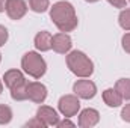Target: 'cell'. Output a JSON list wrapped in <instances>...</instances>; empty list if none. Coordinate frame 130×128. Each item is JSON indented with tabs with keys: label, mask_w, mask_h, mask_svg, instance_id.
<instances>
[{
	"label": "cell",
	"mask_w": 130,
	"mask_h": 128,
	"mask_svg": "<svg viewBox=\"0 0 130 128\" xmlns=\"http://www.w3.org/2000/svg\"><path fill=\"white\" fill-rule=\"evenodd\" d=\"M21 68L30 77L41 78L47 71V63H45V60L42 59L41 54H38L36 51H29L21 59Z\"/></svg>",
	"instance_id": "obj_3"
},
{
	"label": "cell",
	"mask_w": 130,
	"mask_h": 128,
	"mask_svg": "<svg viewBox=\"0 0 130 128\" xmlns=\"http://www.w3.org/2000/svg\"><path fill=\"white\" fill-rule=\"evenodd\" d=\"M58 127H59V128H64V127H74V122H71L68 118H65L64 121H59V122H58Z\"/></svg>",
	"instance_id": "obj_24"
},
{
	"label": "cell",
	"mask_w": 130,
	"mask_h": 128,
	"mask_svg": "<svg viewBox=\"0 0 130 128\" xmlns=\"http://www.w3.org/2000/svg\"><path fill=\"white\" fill-rule=\"evenodd\" d=\"M27 3L24 0H8L6 2V14L11 20H21L27 12Z\"/></svg>",
	"instance_id": "obj_6"
},
{
	"label": "cell",
	"mask_w": 130,
	"mask_h": 128,
	"mask_svg": "<svg viewBox=\"0 0 130 128\" xmlns=\"http://www.w3.org/2000/svg\"><path fill=\"white\" fill-rule=\"evenodd\" d=\"M36 116H38L47 127L58 125V122H59V116H58L56 110L52 109V107H48V105H41V107L36 110Z\"/></svg>",
	"instance_id": "obj_10"
},
{
	"label": "cell",
	"mask_w": 130,
	"mask_h": 128,
	"mask_svg": "<svg viewBox=\"0 0 130 128\" xmlns=\"http://www.w3.org/2000/svg\"><path fill=\"white\" fill-rule=\"evenodd\" d=\"M118 23L124 30H130V9H123L118 15Z\"/></svg>",
	"instance_id": "obj_18"
},
{
	"label": "cell",
	"mask_w": 130,
	"mask_h": 128,
	"mask_svg": "<svg viewBox=\"0 0 130 128\" xmlns=\"http://www.w3.org/2000/svg\"><path fill=\"white\" fill-rule=\"evenodd\" d=\"M6 2L8 0H0V12H3L6 9Z\"/></svg>",
	"instance_id": "obj_25"
},
{
	"label": "cell",
	"mask_w": 130,
	"mask_h": 128,
	"mask_svg": "<svg viewBox=\"0 0 130 128\" xmlns=\"http://www.w3.org/2000/svg\"><path fill=\"white\" fill-rule=\"evenodd\" d=\"M113 8H126L127 6V0H107Z\"/></svg>",
	"instance_id": "obj_23"
},
{
	"label": "cell",
	"mask_w": 130,
	"mask_h": 128,
	"mask_svg": "<svg viewBox=\"0 0 130 128\" xmlns=\"http://www.w3.org/2000/svg\"><path fill=\"white\" fill-rule=\"evenodd\" d=\"M6 41H8V29H6L5 26L0 24V47L5 45Z\"/></svg>",
	"instance_id": "obj_21"
},
{
	"label": "cell",
	"mask_w": 130,
	"mask_h": 128,
	"mask_svg": "<svg viewBox=\"0 0 130 128\" xmlns=\"http://www.w3.org/2000/svg\"><path fill=\"white\" fill-rule=\"evenodd\" d=\"M103 101L107 107H120L123 104V96L118 94V91L113 88H109L103 92Z\"/></svg>",
	"instance_id": "obj_13"
},
{
	"label": "cell",
	"mask_w": 130,
	"mask_h": 128,
	"mask_svg": "<svg viewBox=\"0 0 130 128\" xmlns=\"http://www.w3.org/2000/svg\"><path fill=\"white\" fill-rule=\"evenodd\" d=\"M26 127H39V128H44V127H47L38 116H35V119H30L27 124H26Z\"/></svg>",
	"instance_id": "obj_19"
},
{
	"label": "cell",
	"mask_w": 130,
	"mask_h": 128,
	"mask_svg": "<svg viewBox=\"0 0 130 128\" xmlns=\"http://www.w3.org/2000/svg\"><path fill=\"white\" fill-rule=\"evenodd\" d=\"M100 121V113L95 109H85L79 115V127L82 128H91L97 125Z\"/></svg>",
	"instance_id": "obj_9"
},
{
	"label": "cell",
	"mask_w": 130,
	"mask_h": 128,
	"mask_svg": "<svg viewBox=\"0 0 130 128\" xmlns=\"http://www.w3.org/2000/svg\"><path fill=\"white\" fill-rule=\"evenodd\" d=\"M73 91H74L76 95L79 98H82V99H91L97 94V86H95L94 81L83 78V80H77L74 83Z\"/></svg>",
	"instance_id": "obj_5"
},
{
	"label": "cell",
	"mask_w": 130,
	"mask_h": 128,
	"mask_svg": "<svg viewBox=\"0 0 130 128\" xmlns=\"http://www.w3.org/2000/svg\"><path fill=\"white\" fill-rule=\"evenodd\" d=\"M50 18L55 23V26L61 30V32H71L77 27L79 20L74 11V6L70 2H56L52 8H50Z\"/></svg>",
	"instance_id": "obj_1"
},
{
	"label": "cell",
	"mask_w": 130,
	"mask_h": 128,
	"mask_svg": "<svg viewBox=\"0 0 130 128\" xmlns=\"http://www.w3.org/2000/svg\"><path fill=\"white\" fill-rule=\"evenodd\" d=\"M50 6V0H29V8L33 12H45Z\"/></svg>",
	"instance_id": "obj_16"
},
{
	"label": "cell",
	"mask_w": 130,
	"mask_h": 128,
	"mask_svg": "<svg viewBox=\"0 0 130 128\" xmlns=\"http://www.w3.org/2000/svg\"><path fill=\"white\" fill-rule=\"evenodd\" d=\"M24 80H26V78H24L23 72H21V71H18V69H9V71H6V72H5V75H3L5 86H6V88H9V89H12L14 86H17V84L23 83Z\"/></svg>",
	"instance_id": "obj_11"
},
{
	"label": "cell",
	"mask_w": 130,
	"mask_h": 128,
	"mask_svg": "<svg viewBox=\"0 0 130 128\" xmlns=\"http://www.w3.org/2000/svg\"><path fill=\"white\" fill-rule=\"evenodd\" d=\"M12 121V110L9 105L0 104V125H6Z\"/></svg>",
	"instance_id": "obj_17"
},
{
	"label": "cell",
	"mask_w": 130,
	"mask_h": 128,
	"mask_svg": "<svg viewBox=\"0 0 130 128\" xmlns=\"http://www.w3.org/2000/svg\"><path fill=\"white\" fill-rule=\"evenodd\" d=\"M0 60H2V54H0Z\"/></svg>",
	"instance_id": "obj_28"
},
{
	"label": "cell",
	"mask_w": 130,
	"mask_h": 128,
	"mask_svg": "<svg viewBox=\"0 0 130 128\" xmlns=\"http://www.w3.org/2000/svg\"><path fill=\"white\" fill-rule=\"evenodd\" d=\"M121 119L126 121V122H130V104H126V107H123V110H121Z\"/></svg>",
	"instance_id": "obj_22"
},
{
	"label": "cell",
	"mask_w": 130,
	"mask_h": 128,
	"mask_svg": "<svg viewBox=\"0 0 130 128\" xmlns=\"http://www.w3.org/2000/svg\"><path fill=\"white\" fill-rule=\"evenodd\" d=\"M115 89L123 96V99H130V78H120L115 83Z\"/></svg>",
	"instance_id": "obj_15"
},
{
	"label": "cell",
	"mask_w": 130,
	"mask_h": 128,
	"mask_svg": "<svg viewBox=\"0 0 130 128\" xmlns=\"http://www.w3.org/2000/svg\"><path fill=\"white\" fill-rule=\"evenodd\" d=\"M121 44H123V48H124V51L130 54V33H126V35L123 36V39H121Z\"/></svg>",
	"instance_id": "obj_20"
},
{
	"label": "cell",
	"mask_w": 130,
	"mask_h": 128,
	"mask_svg": "<svg viewBox=\"0 0 130 128\" xmlns=\"http://www.w3.org/2000/svg\"><path fill=\"white\" fill-rule=\"evenodd\" d=\"M129 2H130V0H129Z\"/></svg>",
	"instance_id": "obj_29"
},
{
	"label": "cell",
	"mask_w": 130,
	"mask_h": 128,
	"mask_svg": "<svg viewBox=\"0 0 130 128\" xmlns=\"http://www.w3.org/2000/svg\"><path fill=\"white\" fill-rule=\"evenodd\" d=\"M9 91H11V98L14 101H24V99H27V81L24 80L23 83L14 86Z\"/></svg>",
	"instance_id": "obj_14"
},
{
	"label": "cell",
	"mask_w": 130,
	"mask_h": 128,
	"mask_svg": "<svg viewBox=\"0 0 130 128\" xmlns=\"http://www.w3.org/2000/svg\"><path fill=\"white\" fill-rule=\"evenodd\" d=\"M52 38L53 36L48 32H45V30L38 32L36 36H35V41H33L36 50H39V51H48V50H52Z\"/></svg>",
	"instance_id": "obj_12"
},
{
	"label": "cell",
	"mask_w": 130,
	"mask_h": 128,
	"mask_svg": "<svg viewBox=\"0 0 130 128\" xmlns=\"http://www.w3.org/2000/svg\"><path fill=\"white\" fill-rule=\"evenodd\" d=\"M67 66L70 68V71L74 75H77L80 78H88L94 72L92 60L83 51H79V50H74V51L68 53V56H67Z\"/></svg>",
	"instance_id": "obj_2"
},
{
	"label": "cell",
	"mask_w": 130,
	"mask_h": 128,
	"mask_svg": "<svg viewBox=\"0 0 130 128\" xmlns=\"http://www.w3.org/2000/svg\"><path fill=\"white\" fill-rule=\"evenodd\" d=\"M85 2H88V3H95V2H98V0H85Z\"/></svg>",
	"instance_id": "obj_27"
},
{
	"label": "cell",
	"mask_w": 130,
	"mask_h": 128,
	"mask_svg": "<svg viewBox=\"0 0 130 128\" xmlns=\"http://www.w3.org/2000/svg\"><path fill=\"white\" fill-rule=\"evenodd\" d=\"M73 47V41L71 38L67 35L65 32H61V33H56L53 38H52V48L59 53V54H65L71 50Z\"/></svg>",
	"instance_id": "obj_8"
},
{
	"label": "cell",
	"mask_w": 130,
	"mask_h": 128,
	"mask_svg": "<svg viewBox=\"0 0 130 128\" xmlns=\"http://www.w3.org/2000/svg\"><path fill=\"white\" fill-rule=\"evenodd\" d=\"M2 91H3V83H2V80H0V94H2Z\"/></svg>",
	"instance_id": "obj_26"
},
{
	"label": "cell",
	"mask_w": 130,
	"mask_h": 128,
	"mask_svg": "<svg viewBox=\"0 0 130 128\" xmlns=\"http://www.w3.org/2000/svg\"><path fill=\"white\" fill-rule=\"evenodd\" d=\"M58 107H59V112L64 115L65 118H71L74 115H77L79 109H80V101H79V96L76 95H64L59 102H58Z\"/></svg>",
	"instance_id": "obj_4"
},
{
	"label": "cell",
	"mask_w": 130,
	"mask_h": 128,
	"mask_svg": "<svg viewBox=\"0 0 130 128\" xmlns=\"http://www.w3.org/2000/svg\"><path fill=\"white\" fill-rule=\"evenodd\" d=\"M47 98V88L42 83L32 81L27 83V99H30L35 104H42Z\"/></svg>",
	"instance_id": "obj_7"
}]
</instances>
